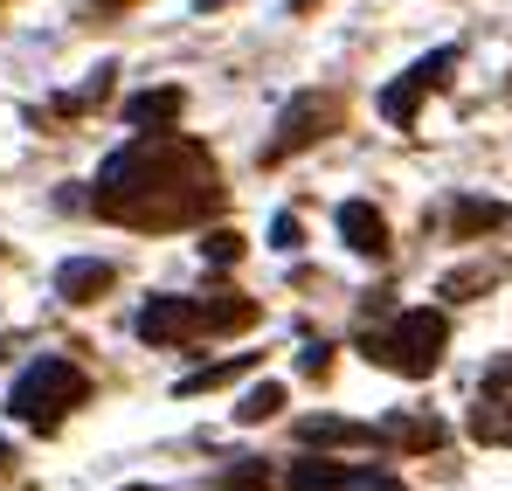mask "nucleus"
<instances>
[{
    "label": "nucleus",
    "mask_w": 512,
    "mask_h": 491,
    "mask_svg": "<svg viewBox=\"0 0 512 491\" xmlns=\"http://www.w3.org/2000/svg\"><path fill=\"white\" fill-rule=\"evenodd\" d=\"M443 312H402L388 339H367V353L381 360V367H395V374H409V381H429L436 374V360H443Z\"/></svg>",
    "instance_id": "f03ea898"
},
{
    "label": "nucleus",
    "mask_w": 512,
    "mask_h": 491,
    "mask_svg": "<svg viewBox=\"0 0 512 491\" xmlns=\"http://www.w3.org/2000/svg\"><path fill=\"white\" fill-rule=\"evenodd\" d=\"M250 367V353H236V360H222V367H201V374H187L180 381V395H201V388H222V381H236Z\"/></svg>",
    "instance_id": "2eb2a0df"
},
{
    "label": "nucleus",
    "mask_w": 512,
    "mask_h": 491,
    "mask_svg": "<svg viewBox=\"0 0 512 491\" xmlns=\"http://www.w3.org/2000/svg\"><path fill=\"white\" fill-rule=\"evenodd\" d=\"M346 485H353V471L346 464H326V457H298L284 471V491H346Z\"/></svg>",
    "instance_id": "9d476101"
},
{
    "label": "nucleus",
    "mask_w": 512,
    "mask_h": 491,
    "mask_svg": "<svg viewBox=\"0 0 512 491\" xmlns=\"http://www.w3.org/2000/svg\"><path fill=\"white\" fill-rule=\"evenodd\" d=\"M492 381H512V353H506V360H499V367H492Z\"/></svg>",
    "instance_id": "6ab92c4d"
},
{
    "label": "nucleus",
    "mask_w": 512,
    "mask_h": 491,
    "mask_svg": "<svg viewBox=\"0 0 512 491\" xmlns=\"http://www.w3.org/2000/svg\"><path fill=\"white\" fill-rule=\"evenodd\" d=\"M333 118V104L326 97H298L284 118H277V139H270V160H284V153H305L312 139H319V125Z\"/></svg>",
    "instance_id": "20e7f679"
},
{
    "label": "nucleus",
    "mask_w": 512,
    "mask_h": 491,
    "mask_svg": "<svg viewBox=\"0 0 512 491\" xmlns=\"http://www.w3.org/2000/svg\"><path fill=\"white\" fill-rule=\"evenodd\" d=\"M340 243L353 256H388V222H381L374 201H346L340 208Z\"/></svg>",
    "instance_id": "39448f33"
},
{
    "label": "nucleus",
    "mask_w": 512,
    "mask_h": 491,
    "mask_svg": "<svg viewBox=\"0 0 512 491\" xmlns=\"http://www.w3.org/2000/svg\"><path fill=\"white\" fill-rule=\"evenodd\" d=\"M229 256H243V236H229V229L208 236V263H229Z\"/></svg>",
    "instance_id": "f3484780"
},
{
    "label": "nucleus",
    "mask_w": 512,
    "mask_h": 491,
    "mask_svg": "<svg viewBox=\"0 0 512 491\" xmlns=\"http://www.w3.org/2000/svg\"><path fill=\"white\" fill-rule=\"evenodd\" d=\"M125 491H153V485H125Z\"/></svg>",
    "instance_id": "4be33fe9"
},
{
    "label": "nucleus",
    "mask_w": 512,
    "mask_h": 491,
    "mask_svg": "<svg viewBox=\"0 0 512 491\" xmlns=\"http://www.w3.org/2000/svg\"><path fill=\"white\" fill-rule=\"evenodd\" d=\"M450 63H457V49H429L423 63H409V70H402V83H388V90H381V118H388V125H409V118L423 111L429 83L443 77Z\"/></svg>",
    "instance_id": "7ed1b4c3"
},
{
    "label": "nucleus",
    "mask_w": 512,
    "mask_h": 491,
    "mask_svg": "<svg viewBox=\"0 0 512 491\" xmlns=\"http://www.w3.org/2000/svg\"><path fill=\"white\" fill-rule=\"evenodd\" d=\"M471 436L512 450V409H506V402H478V409H471Z\"/></svg>",
    "instance_id": "f8f14e48"
},
{
    "label": "nucleus",
    "mask_w": 512,
    "mask_h": 491,
    "mask_svg": "<svg viewBox=\"0 0 512 491\" xmlns=\"http://www.w3.org/2000/svg\"><path fill=\"white\" fill-rule=\"evenodd\" d=\"M201 326H215V332L256 326V305H250V298H208V305H201Z\"/></svg>",
    "instance_id": "ddd939ff"
},
{
    "label": "nucleus",
    "mask_w": 512,
    "mask_h": 491,
    "mask_svg": "<svg viewBox=\"0 0 512 491\" xmlns=\"http://www.w3.org/2000/svg\"><path fill=\"white\" fill-rule=\"evenodd\" d=\"M506 201H485V194H457L450 201V229H457V243H471V236H492V229H506Z\"/></svg>",
    "instance_id": "6e6552de"
},
{
    "label": "nucleus",
    "mask_w": 512,
    "mask_h": 491,
    "mask_svg": "<svg viewBox=\"0 0 512 491\" xmlns=\"http://www.w3.org/2000/svg\"><path fill=\"white\" fill-rule=\"evenodd\" d=\"M56 291H63L70 305H90V298H104V291H111V263H104V256H70V263L56 270Z\"/></svg>",
    "instance_id": "0eeeda50"
},
{
    "label": "nucleus",
    "mask_w": 512,
    "mask_h": 491,
    "mask_svg": "<svg viewBox=\"0 0 512 491\" xmlns=\"http://www.w3.org/2000/svg\"><path fill=\"white\" fill-rule=\"evenodd\" d=\"M374 429H353V422H340V415H305L298 422V443L305 450H326V443H367Z\"/></svg>",
    "instance_id": "9b49d317"
},
{
    "label": "nucleus",
    "mask_w": 512,
    "mask_h": 491,
    "mask_svg": "<svg viewBox=\"0 0 512 491\" xmlns=\"http://www.w3.org/2000/svg\"><path fill=\"white\" fill-rule=\"evenodd\" d=\"M77 402H84V374H77L70 360H56V353H42V360L14 381V395H7V409L21 415L28 429H56Z\"/></svg>",
    "instance_id": "f257e3e1"
},
{
    "label": "nucleus",
    "mask_w": 512,
    "mask_h": 491,
    "mask_svg": "<svg viewBox=\"0 0 512 491\" xmlns=\"http://www.w3.org/2000/svg\"><path fill=\"white\" fill-rule=\"evenodd\" d=\"M187 111V97H180V83H160V90H132L125 97V118L139 125V132H160V125H173Z\"/></svg>",
    "instance_id": "423d86ee"
},
{
    "label": "nucleus",
    "mask_w": 512,
    "mask_h": 491,
    "mask_svg": "<svg viewBox=\"0 0 512 491\" xmlns=\"http://www.w3.org/2000/svg\"><path fill=\"white\" fill-rule=\"evenodd\" d=\"M0 464H7V450H0Z\"/></svg>",
    "instance_id": "b1692460"
},
{
    "label": "nucleus",
    "mask_w": 512,
    "mask_h": 491,
    "mask_svg": "<svg viewBox=\"0 0 512 491\" xmlns=\"http://www.w3.org/2000/svg\"><path fill=\"white\" fill-rule=\"evenodd\" d=\"M270 243H277V249H298V243H305L298 215H277V222H270Z\"/></svg>",
    "instance_id": "dca6fc26"
},
{
    "label": "nucleus",
    "mask_w": 512,
    "mask_h": 491,
    "mask_svg": "<svg viewBox=\"0 0 512 491\" xmlns=\"http://www.w3.org/2000/svg\"><path fill=\"white\" fill-rule=\"evenodd\" d=\"M229 491H263V471L243 464V471H229Z\"/></svg>",
    "instance_id": "a211bd4d"
},
{
    "label": "nucleus",
    "mask_w": 512,
    "mask_h": 491,
    "mask_svg": "<svg viewBox=\"0 0 512 491\" xmlns=\"http://www.w3.org/2000/svg\"><path fill=\"white\" fill-rule=\"evenodd\" d=\"M104 7H125V0H104Z\"/></svg>",
    "instance_id": "5701e85b"
},
{
    "label": "nucleus",
    "mask_w": 512,
    "mask_h": 491,
    "mask_svg": "<svg viewBox=\"0 0 512 491\" xmlns=\"http://www.w3.org/2000/svg\"><path fill=\"white\" fill-rule=\"evenodd\" d=\"M215 7H229V0H201V14H215Z\"/></svg>",
    "instance_id": "aec40b11"
},
{
    "label": "nucleus",
    "mask_w": 512,
    "mask_h": 491,
    "mask_svg": "<svg viewBox=\"0 0 512 491\" xmlns=\"http://www.w3.org/2000/svg\"><path fill=\"white\" fill-rule=\"evenodd\" d=\"M291 7H298V14H305V7H319V0H291Z\"/></svg>",
    "instance_id": "412c9836"
},
{
    "label": "nucleus",
    "mask_w": 512,
    "mask_h": 491,
    "mask_svg": "<svg viewBox=\"0 0 512 491\" xmlns=\"http://www.w3.org/2000/svg\"><path fill=\"white\" fill-rule=\"evenodd\" d=\"M187 326H201V305H187V298H146V312H139V339H180Z\"/></svg>",
    "instance_id": "1a4fd4ad"
},
{
    "label": "nucleus",
    "mask_w": 512,
    "mask_h": 491,
    "mask_svg": "<svg viewBox=\"0 0 512 491\" xmlns=\"http://www.w3.org/2000/svg\"><path fill=\"white\" fill-rule=\"evenodd\" d=\"M277 409H284V388H277V381H256L250 395L236 402V422H270Z\"/></svg>",
    "instance_id": "4468645a"
}]
</instances>
